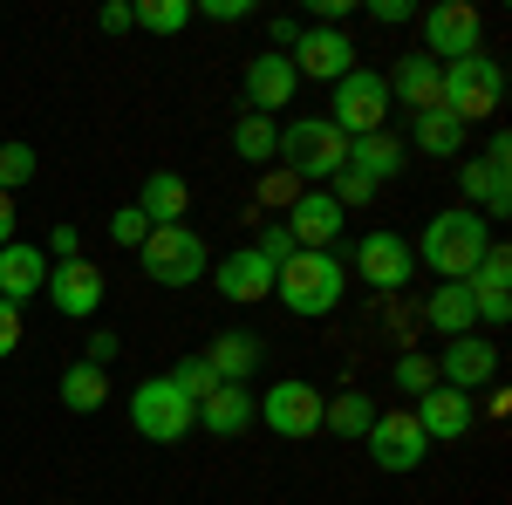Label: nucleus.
<instances>
[{
    "mask_svg": "<svg viewBox=\"0 0 512 505\" xmlns=\"http://www.w3.org/2000/svg\"><path fill=\"white\" fill-rule=\"evenodd\" d=\"M485 246H492V219L472 212V205H451V212H437L424 239H417V253H424V267L437 280H472V267L485 260Z\"/></svg>",
    "mask_w": 512,
    "mask_h": 505,
    "instance_id": "f257e3e1",
    "label": "nucleus"
},
{
    "mask_svg": "<svg viewBox=\"0 0 512 505\" xmlns=\"http://www.w3.org/2000/svg\"><path fill=\"white\" fill-rule=\"evenodd\" d=\"M499 103H506V69H499L485 48L444 62V76H437V110H444V117L478 123V117H499Z\"/></svg>",
    "mask_w": 512,
    "mask_h": 505,
    "instance_id": "f03ea898",
    "label": "nucleus"
},
{
    "mask_svg": "<svg viewBox=\"0 0 512 505\" xmlns=\"http://www.w3.org/2000/svg\"><path fill=\"white\" fill-rule=\"evenodd\" d=\"M274 294L287 314H335L342 308V294H349V267L335 260V253H294L287 267H274Z\"/></svg>",
    "mask_w": 512,
    "mask_h": 505,
    "instance_id": "7ed1b4c3",
    "label": "nucleus"
},
{
    "mask_svg": "<svg viewBox=\"0 0 512 505\" xmlns=\"http://www.w3.org/2000/svg\"><path fill=\"white\" fill-rule=\"evenodd\" d=\"M280 171H294L301 178V192H321V178H335L342 164H349V137L335 130L328 117H301L280 130Z\"/></svg>",
    "mask_w": 512,
    "mask_h": 505,
    "instance_id": "20e7f679",
    "label": "nucleus"
},
{
    "mask_svg": "<svg viewBox=\"0 0 512 505\" xmlns=\"http://www.w3.org/2000/svg\"><path fill=\"white\" fill-rule=\"evenodd\" d=\"M130 424H137V437H151V444H185L198 430V403L171 376H151V383L130 389Z\"/></svg>",
    "mask_w": 512,
    "mask_h": 505,
    "instance_id": "39448f33",
    "label": "nucleus"
},
{
    "mask_svg": "<svg viewBox=\"0 0 512 505\" xmlns=\"http://www.w3.org/2000/svg\"><path fill=\"white\" fill-rule=\"evenodd\" d=\"M137 253H144V273H151L158 287H192V280L212 273V253H205V239H198L192 226H151Z\"/></svg>",
    "mask_w": 512,
    "mask_h": 505,
    "instance_id": "423d86ee",
    "label": "nucleus"
},
{
    "mask_svg": "<svg viewBox=\"0 0 512 505\" xmlns=\"http://www.w3.org/2000/svg\"><path fill=\"white\" fill-rule=\"evenodd\" d=\"M328 123H335L342 137H369V130H383V123H390V82L355 62L349 76L335 82V110H328Z\"/></svg>",
    "mask_w": 512,
    "mask_h": 505,
    "instance_id": "0eeeda50",
    "label": "nucleus"
},
{
    "mask_svg": "<svg viewBox=\"0 0 512 505\" xmlns=\"http://www.w3.org/2000/svg\"><path fill=\"white\" fill-rule=\"evenodd\" d=\"M512 137L499 130L492 137V151L485 157H472V164H458V185H465V205L472 212H492V219H506L512 212Z\"/></svg>",
    "mask_w": 512,
    "mask_h": 505,
    "instance_id": "6e6552de",
    "label": "nucleus"
},
{
    "mask_svg": "<svg viewBox=\"0 0 512 505\" xmlns=\"http://www.w3.org/2000/svg\"><path fill=\"white\" fill-rule=\"evenodd\" d=\"M478 41H485V14H478L472 0H437L431 14H424V48H431V62H458V55H478Z\"/></svg>",
    "mask_w": 512,
    "mask_h": 505,
    "instance_id": "1a4fd4ad",
    "label": "nucleus"
},
{
    "mask_svg": "<svg viewBox=\"0 0 512 505\" xmlns=\"http://www.w3.org/2000/svg\"><path fill=\"white\" fill-rule=\"evenodd\" d=\"M321 410H328V396L315 383H274L260 396V424L274 430V437H315Z\"/></svg>",
    "mask_w": 512,
    "mask_h": 505,
    "instance_id": "9d476101",
    "label": "nucleus"
},
{
    "mask_svg": "<svg viewBox=\"0 0 512 505\" xmlns=\"http://www.w3.org/2000/svg\"><path fill=\"white\" fill-rule=\"evenodd\" d=\"M287 62H294V76H308V82H342L355 69V41L342 28H301L294 48H287Z\"/></svg>",
    "mask_w": 512,
    "mask_h": 505,
    "instance_id": "9b49d317",
    "label": "nucleus"
},
{
    "mask_svg": "<svg viewBox=\"0 0 512 505\" xmlns=\"http://www.w3.org/2000/svg\"><path fill=\"white\" fill-rule=\"evenodd\" d=\"M362 444H369V458H376L383 471H417V465H424V451H431V437L417 430V417H410V410H390V417H376Z\"/></svg>",
    "mask_w": 512,
    "mask_h": 505,
    "instance_id": "f8f14e48",
    "label": "nucleus"
},
{
    "mask_svg": "<svg viewBox=\"0 0 512 505\" xmlns=\"http://www.w3.org/2000/svg\"><path fill=\"white\" fill-rule=\"evenodd\" d=\"M355 273H362L376 294H396V287H410L417 253H410V239H396V233H362V246H355Z\"/></svg>",
    "mask_w": 512,
    "mask_h": 505,
    "instance_id": "ddd939ff",
    "label": "nucleus"
},
{
    "mask_svg": "<svg viewBox=\"0 0 512 505\" xmlns=\"http://www.w3.org/2000/svg\"><path fill=\"white\" fill-rule=\"evenodd\" d=\"M465 287H472V308H478L485 328H506V321H512V253L499 246V239L485 246V260L472 267Z\"/></svg>",
    "mask_w": 512,
    "mask_h": 505,
    "instance_id": "4468645a",
    "label": "nucleus"
},
{
    "mask_svg": "<svg viewBox=\"0 0 512 505\" xmlns=\"http://www.w3.org/2000/svg\"><path fill=\"white\" fill-rule=\"evenodd\" d=\"M342 219H349V212H342L328 192H301L294 205H287V219H280V226L294 233L301 253H328V246L342 239Z\"/></svg>",
    "mask_w": 512,
    "mask_h": 505,
    "instance_id": "2eb2a0df",
    "label": "nucleus"
},
{
    "mask_svg": "<svg viewBox=\"0 0 512 505\" xmlns=\"http://www.w3.org/2000/svg\"><path fill=\"white\" fill-rule=\"evenodd\" d=\"M417 430L431 437V444H451V437H472V424H478V410H472V396L465 389H451V383H437V389H424L417 396Z\"/></svg>",
    "mask_w": 512,
    "mask_h": 505,
    "instance_id": "dca6fc26",
    "label": "nucleus"
},
{
    "mask_svg": "<svg viewBox=\"0 0 512 505\" xmlns=\"http://www.w3.org/2000/svg\"><path fill=\"white\" fill-rule=\"evenodd\" d=\"M239 82H246V110H253V117L287 110V103H294V89H301V76H294V62H287V55H253Z\"/></svg>",
    "mask_w": 512,
    "mask_h": 505,
    "instance_id": "f3484780",
    "label": "nucleus"
},
{
    "mask_svg": "<svg viewBox=\"0 0 512 505\" xmlns=\"http://www.w3.org/2000/svg\"><path fill=\"white\" fill-rule=\"evenodd\" d=\"M212 287H219L233 308H253V301L274 294V267H267L253 246H239V253H226V260H212Z\"/></svg>",
    "mask_w": 512,
    "mask_h": 505,
    "instance_id": "a211bd4d",
    "label": "nucleus"
},
{
    "mask_svg": "<svg viewBox=\"0 0 512 505\" xmlns=\"http://www.w3.org/2000/svg\"><path fill=\"white\" fill-rule=\"evenodd\" d=\"M492 376H499V349L485 335H458V342H444V355H437V383L465 389V396L478 383H492Z\"/></svg>",
    "mask_w": 512,
    "mask_h": 505,
    "instance_id": "6ab92c4d",
    "label": "nucleus"
},
{
    "mask_svg": "<svg viewBox=\"0 0 512 505\" xmlns=\"http://www.w3.org/2000/svg\"><path fill=\"white\" fill-rule=\"evenodd\" d=\"M48 301H55V314H69V321H89V314L103 308V273L89 267V260L48 267Z\"/></svg>",
    "mask_w": 512,
    "mask_h": 505,
    "instance_id": "aec40b11",
    "label": "nucleus"
},
{
    "mask_svg": "<svg viewBox=\"0 0 512 505\" xmlns=\"http://www.w3.org/2000/svg\"><path fill=\"white\" fill-rule=\"evenodd\" d=\"M48 287V253L41 246H28V239H7L0 246V301H28V294H41Z\"/></svg>",
    "mask_w": 512,
    "mask_h": 505,
    "instance_id": "412c9836",
    "label": "nucleus"
},
{
    "mask_svg": "<svg viewBox=\"0 0 512 505\" xmlns=\"http://www.w3.org/2000/svg\"><path fill=\"white\" fill-rule=\"evenodd\" d=\"M437 76H444V69H437L431 55H403L390 76H383V82H390V110L403 103V110L431 117V110H437Z\"/></svg>",
    "mask_w": 512,
    "mask_h": 505,
    "instance_id": "4be33fe9",
    "label": "nucleus"
},
{
    "mask_svg": "<svg viewBox=\"0 0 512 505\" xmlns=\"http://www.w3.org/2000/svg\"><path fill=\"white\" fill-rule=\"evenodd\" d=\"M349 164L369 185H390V178H403V164H410V144L390 137V130H369V137H349Z\"/></svg>",
    "mask_w": 512,
    "mask_h": 505,
    "instance_id": "5701e85b",
    "label": "nucleus"
},
{
    "mask_svg": "<svg viewBox=\"0 0 512 505\" xmlns=\"http://www.w3.org/2000/svg\"><path fill=\"white\" fill-rule=\"evenodd\" d=\"M198 430H205V437H239V430H253V389L219 383L205 403H198Z\"/></svg>",
    "mask_w": 512,
    "mask_h": 505,
    "instance_id": "b1692460",
    "label": "nucleus"
},
{
    "mask_svg": "<svg viewBox=\"0 0 512 505\" xmlns=\"http://www.w3.org/2000/svg\"><path fill=\"white\" fill-rule=\"evenodd\" d=\"M424 321H431L444 342H458V335H472L478 328V308H472V287L465 280H437L431 301H424Z\"/></svg>",
    "mask_w": 512,
    "mask_h": 505,
    "instance_id": "393cba45",
    "label": "nucleus"
},
{
    "mask_svg": "<svg viewBox=\"0 0 512 505\" xmlns=\"http://www.w3.org/2000/svg\"><path fill=\"white\" fill-rule=\"evenodd\" d=\"M260 355H267V349H260V335H246V328H219L212 349H205V362H212L219 383H253Z\"/></svg>",
    "mask_w": 512,
    "mask_h": 505,
    "instance_id": "a878e982",
    "label": "nucleus"
},
{
    "mask_svg": "<svg viewBox=\"0 0 512 505\" xmlns=\"http://www.w3.org/2000/svg\"><path fill=\"white\" fill-rule=\"evenodd\" d=\"M137 212H144L151 226H185V212H192V185H185L178 171H151V178H144V198H137Z\"/></svg>",
    "mask_w": 512,
    "mask_h": 505,
    "instance_id": "bb28decb",
    "label": "nucleus"
},
{
    "mask_svg": "<svg viewBox=\"0 0 512 505\" xmlns=\"http://www.w3.org/2000/svg\"><path fill=\"white\" fill-rule=\"evenodd\" d=\"M62 403H69L76 417L103 410V403H110V376H103L96 362H69V369H62Z\"/></svg>",
    "mask_w": 512,
    "mask_h": 505,
    "instance_id": "cd10ccee",
    "label": "nucleus"
},
{
    "mask_svg": "<svg viewBox=\"0 0 512 505\" xmlns=\"http://www.w3.org/2000/svg\"><path fill=\"white\" fill-rule=\"evenodd\" d=\"M383 410L362 396V389H342L328 410H321V430H335V437H369V424H376Z\"/></svg>",
    "mask_w": 512,
    "mask_h": 505,
    "instance_id": "c85d7f7f",
    "label": "nucleus"
},
{
    "mask_svg": "<svg viewBox=\"0 0 512 505\" xmlns=\"http://www.w3.org/2000/svg\"><path fill=\"white\" fill-rule=\"evenodd\" d=\"M233 151H239V164H274V151H280V123L274 117H246L233 123Z\"/></svg>",
    "mask_w": 512,
    "mask_h": 505,
    "instance_id": "c756f323",
    "label": "nucleus"
},
{
    "mask_svg": "<svg viewBox=\"0 0 512 505\" xmlns=\"http://www.w3.org/2000/svg\"><path fill=\"white\" fill-rule=\"evenodd\" d=\"M130 28H144V35H185L192 28V0H137Z\"/></svg>",
    "mask_w": 512,
    "mask_h": 505,
    "instance_id": "7c9ffc66",
    "label": "nucleus"
},
{
    "mask_svg": "<svg viewBox=\"0 0 512 505\" xmlns=\"http://www.w3.org/2000/svg\"><path fill=\"white\" fill-rule=\"evenodd\" d=\"M417 151H424V157H458V151H465V123L444 117V110L417 117Z\"/></svg>",
    "mask_w": 512,
    "mask_h": 505,
    "instance_id": "2f4dec72",
    "label": "nucleus"
},
{
    "mask_svg": "<svg viewBox=\"0 0 512 505\" xmlns=\"http://www.w3.org/2000/svg\"><path fill=\"white\" fill-rule=\"evenodd\" d=\"M35 164H41L35 144H0V192L14 198L21 185H28V178H35Z\"/></svg>",
    "mask_w": 512,
    "mask_h": 505,
    "instance_id": "473e14b6",
    "label": "nucleus"
},
{
    "mask_svg": "<svg viewBox=\"0 0 512 505\" xmlns=\"http://www.w3.org/2000/svg\"><path fill=\"white\" fill-rule=\"evenodd\" d=\"M376 192H383V185H369V178H362L355 164H342V171L328 178V198H335L342 212H349V205H369V198H376Z\"/></svg>",
    "mask_w": 512,
    "mask_h": 505,
    "instance_id": "72a5a7b5",
    "label": "nucleus"
},
{
    "mask_svg": "<svg viewBox=\"0 0 512 505\" xmlns=\"http://www.w3.org/2000/svg\"><path fill=\"white\" fill-rule=\"evenodd\" d=\"M171 383L185 389V396H192V403H205V396H212V389H219V376H212V362H205V355H185V362H178V369H171Z\"/></svg>",
    "mask_w": 512,
    "mask_h": 505,
    "instance_id": "f704fd0d",
    "label": "nucleus"
},
{
    "mask_svg": "<svg viewBox=\"0 0 512 505\" xmlns=\"http://www.w3.org/2000/svg\"><path fill=\"white\" fill-rule=\"evenodd\" d=\"M396 389H410V396L437 389V362L431 355H403V362H396Z\"/></svg>",
    "mask_w": 512,
    "mask_h": 505,
    "instance_id": "c9c22d12",
    "label": "nucleus"
},
{
    "mask_svg": "<svg viewBox=\"0 0 512 505\" xmlns=\"http://www.w3.org/2000/svg\"><path fill=\"white\" fill-rule=\"evenodd\" d=\"M253 253H260V260H267V267H287V260H294V253H301V246H294V233H287V226H267V233L253 239Z\"/></svg>",
    "mask_w": 512,
    "mask_h": 505,
    "instance_id": "e433bc0d",
    "label": "nucleus"
},
{
    "mask_svg": "<svg viewBox=\"0 0 512 505\" xmlns=\"http://www.w3.org/2000/svg\"><path fill=\"white\" fill-rule=\"evenodd\" d=\"M144 233H151V219H144L137 205H117V212H110V239H117V246H144Z\"/></svg>",
    "mask_w": 512,
    "mask_h": 505,
    "instance_id": "4c0bfd02",
    "label": "nucleus"
},
{
    "mask_svg": "<svg viewBox=\"0 0 512 505\" xmlns=\"http://www.w3.org/2000/svg\"><path fill=\"white\" fill-rule=\"evenodd\" d=\"M260 198H267V205H294V198H301V178H294V171H267V178H260Z\"/></svg>",
    "mask_w": 512,
    "mask_h": 505,
    "instance_id": "58836bf2",
    "label": "nucleus"
},
{
    "mask_svg": "<svg viewBox=\"0 0 512 505\" xmlns=\"http://www.w3.org/2000/svg\"><path fill=\"white\" fill-rule=\"evenodd\" d=\"M14 349H21V308H14V301H0V362H7Z\"/></svg>",
    "mask_w": 512,
    "mask_h": 505,
    "instance_id": "ea45409f",
    "label": "nucleus"
},
{
    "mask_svg": "<svg viewBox=\"0 0 512 505\" xmlns=\"http://www.w3.org/2000/svg\"><path fill=\"white\" fill-rule=\"evenodd\" d=\"M117 355H123V342L110 335V328H96V335H89V355H82V362H96V369H110Z\"/></svg>",
    "mask_w": 512,
    "mask_h": 505,
    "instance_id": "a19ab883",
    "label": "nucleus"
},
{
    "mask_svg": "<svg viewBox=\"0 0 512 505\" xmlns=\"http://www.w3.org/2000/svg\"><path fill=\"white\" fill-rule=\"evenodd\" d=\"M48 253H55V267H62V260H82V233L76 226H55V233H48Z\"/></svg>",
    "mask_w": 512,
    "mask_h": 505,
    "instance_id": "79ce46f5",
    "label": "nucleus"
},
{
    "mask_svg": "<svg viewBox=\"0 0 512 505\" xmlns=\"http://www.w3.org/2000/svg\"><path fill=\"white\" fill-rule=\"evenodd\" d=\"M192 14H205V21H246V0H198Z\"/></svg>",
    "mask_w": 512,
    "mask_h": 505,
    "instance_id": "37998d69",
    "label": "nucleus"
},
{
    "mask_svg": "<svg viewBox=\"0 0 512 505\" xmlns=\"http://www.w3.org/2000/svg\"><path fill=\"white\" fill-rule=\"evenodd\" d=\"M96 28H103V35H123V28H130V7H123V0H110V7L96 14Z\"/></svg>",
    "mask_w": 512,
    "mask_h": 505,
    "instance_id": "c03bdc74",
    "label": "nucleus"
},
{
    "mask_svg": "<svg viewBox=\"0 0 512 505\" xmlns=\"http://www.w3.org/2000/svg\"><path fill=\"white\" fill-rule=\"evenodd\" d=\"M369 14H376V21H410V0H369Z\"/></svg>",
    "mask_w": 512,
    "mask_h": 505,
    "instance_id": "a18cd8bd",
    "label": "nucleus"
},
{
    "mask_svg": "<svg viewBox=\"0 0 512 505\" xmlns=\"http://www.w3.org/2000/svg\"><path fill=\"white\" fill-rule=\"evenodd\" d=\"M267 35H274V55H280V48H294V35H301V21H294V14H280V21L267 28Z\"/></svg>",
    "mask_w": 512,
    "mask_h": 505,
    "instance_id": "49530a36",
    "label": "nucleus"
},
{
    "mask_svg": "<svg viewBox=\"0 0 512 505\" xmlns=\"http://www.w3.org/2000/svg\"><path fill=\"white\" fill-rule=\"evenodd\" d=\"M7 239H14V198L0 192V246H7Z\"/></svg>",
    "mask_w": 512,
    "mask_h": 505,
    "instance_id": "de8ad7c7",
    "label": "nucleus"
}]
</instances>
